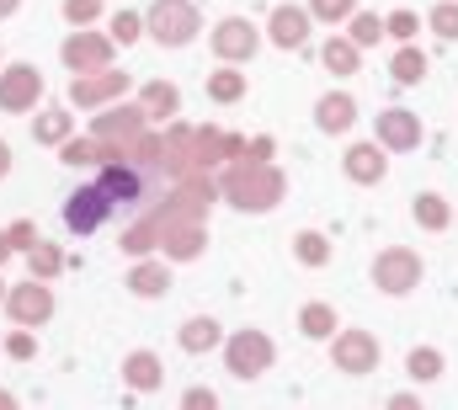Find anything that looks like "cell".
<instances>
[{"label": "cell", "instance_id": "obj_1", "mask_svg": "<svg viewBox=\"0 0 458 410\" xmlns=\"http://www.w3.org/2000/svg\"><path fill=\"white\" fill-rule=\"evenodd\" d=\"M107 213H113V187H107V182L81 187V192L70 198V208H64V218H70V229H75V235H91Z\"/></svg>", "mask_w": 458, "mask_h": 410}]
</instances>
